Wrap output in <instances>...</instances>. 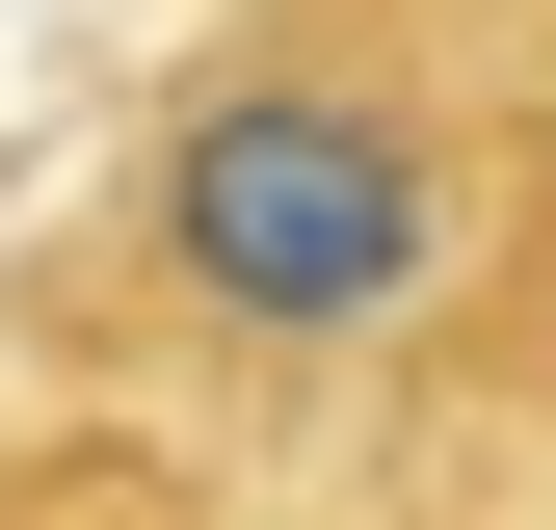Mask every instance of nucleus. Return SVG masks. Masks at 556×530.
Masks as SVG:
<instances>
[{"mask_svg": "<svg viewBox=\"0 0 556 530\" xmlns=\"http://www.w3.org/2000/svg\"><path fill=\"white\" fill-rule=\"evenodd\" d=\"M132 425L556 451V0H213L27 292Z\"/></svg>", "mask_w": 556, "mask_h": 530, "instance_id": "1", "label": "nucleus"}, {"mask_svg": "<svg viewBox=\"0 0 556 530\" xmlns=\"http://www.w3.org/2000/svg\"><path fill=\"white\" fill-rule=\"evenodd\" d=\"M0 530H186V504H160V451L53 425V451H0Z\"/></svg>", "mask_w": 556, "mask_h": 530, "instance_id": "2", "label": "nucleus"}]
</instances>
